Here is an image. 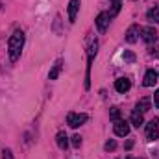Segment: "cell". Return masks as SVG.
<instances>
[{
    "instance_id": "cell-15",
    "label": "cell",
    "mask_w": 159,
    "mask_h": 159,
    "mask_svg": "<svg viewBox=\"0 0 159 159\" xmlns=\"http://www.w3.org/2000/svg\"><path fill=\"white\" fill-rule=\"evenodd\" d=\"M146 17H148V20H150V22H154V24L159 22V6H154V7L146 13Z\"/></svg>"
},
{
    "instance_id": "cell-9",
    "label": "cell",
    "mask_w": 159,
    "mask_h": 159,
    "mask_svg": "<svg viewBox=\"0 0 159 159\" xmlns=\"http://www.w3.org/2000/svg\"><path fill=\"white\" fill-rule=\"evenodd\" d=\"M156 81H157V72H156V70H146L144 80H143V85H144V87H154Z\"/></svg>"
},
{
    "instance_id": "cell-10",
    "label": "cell",
    "mask_w": 159,
    "mask_h": 159,
    "mask_svg": "<svg viewBox=\"0 0 159 159\" xmlns=\"http://www.w3.org/2000/svg\"><path fill=\"white\" fill-rule=\"evenodd\" d=\"M150 104H152V100L148 98V96H144V98H141L139 102H137V111H141V113H146V111H150Z\"/></svg>"
},
{
    "instance_id": "cell-23",
    "label": "cell",
    "mask_w": 159,
    "mask_h": 159,
    "mask_svg": "<svg viewBox=\"0 0 159 159\" xmlns=\"http://www.w3.org/2000/svg\"><path fill=\"white\" fill-rule=\"evenodd\" d=\"M89 70H91V67H87V74H89ZM85 89H89V80H85Z\"/></svg>"
},
{
    "instance_id": "cell-5",
    "label": "cell",
    "mask_w": 159,
    "mask_h": 159,
    "mask_svg": "<svg viewBox=\"0 0 159 159\" xmlns=\"http://www.w3.org/2000/svg\"><path fill=\"white\" fill-rule=\"evenodd\" d=\"M109 20H111L109 13H107V11H102V13L96 17V28H98V32H106L107 26H109Z\"/></svg>"
},
{
    "instance_id": "cell-13",
    "label": "cell",
    "mask_w": 159,
    "mask_h": 159,
    "mask_svg": "<svg viewBox=\"0 0 159 159\" xmlns=\"http://www.w3.org/2000/svg\"><path fill=\"white\" fill-rule=\"evenodd\" d=\"M137 34H139V26H129L128 28V32H126V41L128 43H135L137 41Z\"/></svg>"
},
{
    "instance_id": "cell-7",
    "label": "cell",
    "mask_w": 159,
    "mask_h": 159,
    "mask_svg": "<svg viewBox=\"0 0 159 159\" xmlns=\"http://www.w3.org/2000/svg\"><path fill=\"white\" fill-rule=\"evenodd\" d=\"M129 87H131V81L128 78H119L115 81V91H117V93H128Z\"/></svg>"
},
{
    "instance_id": "cell-24",
    "label": "cell",
    "mask_w": 159,
    "mask_h": 159,
    "mask_svg": "<svg viewBox=\"0 0 159 159\" xmlns=\"http://www.w3.org/2000/svg\"><path fill=\"white\" fill-rule=\"evenodd\" d=\"M131 146H133V141H128V143H126V148H128V150H129V148H131Z\"/></svg>"
},
{
    "instance_id": "cell-25",
    "label": "cell",
    "mask_w": 159,
    "mask_h": 159,
    "mask_svg": "<svg viewBox=\"0 0 159 159\" xmlns=\"http://www.w3.org/2000/svg\"><path fill=\"white\" fill-rule=\"evenodd\" d=\"M128 159H137V157H131V156H129V157H128Z\"/></svg>"
},
{
    "instance_id": "cell-2",
    "label": "cell",
    "mask_w": 159,
    "mask_h": 159,
    "mask_svg": "<svg viewBox=\"0 0 159 159\" xmlns=\"http://www.w3.org/2000/svg\"><path fill=\"white\" fill-rule=\"evenodd\" d=\"M89 120V117L85 115V113H69L67 115V124L70 126V128H78L81 124H85Z\"/></svg>"
},
{
    "instance_id": "cell-26",
    "label": "cell",
    "mask_w": 159,
    "mask_h": 159,
    "mask_svg": "<svg viewBox=\"0 0 159 159\" xmlns=\"http://www.w3.org/2000/svg\"><path fill=\"white\" fill-rule=\"evenodd\" d=\"M157 78H159V74H157Z\"/></svg>"
},
{
    "instance_id": "cell-18",
    "label": "cell",
    "mask_w": 159,
    "mask_h": 159,
    "mask_svg": "<svg viewBox=\"0 0 159 159\" xmlns=\"http://www.w3.org/2000/svg\"><path fill=\"white\" fill-rule=\"evenodd\" d=\"M109 117L113 120H119L120 119V109L119 107H111V111H109Z\"/></svg>"
},
{
    "instance_id": "cell-16",
    "label": "cell",
    "mask_w": 159,
    "mask_h": 159,
    "mask_svg": "<svg viewBox=\"0 0 159 159\" xmlns=\"http://www.w3.org/2000/svg\"><path fill=\"white\" fill-rule=\"evenodd\" d=\"M120 6H122V4H120V0H113V7H111V11H107L111 19H113V17H115V15L120 11Z\"/></svg>"
},
{
    "instance_id": "cell-11",
    "label": "cell",
    "mask_w": 159,
    "mask_h": 159,
    "mask_svg": "<svg viewBox=\"0 0 159 159\" xmlns=\"http://www.w3.org/2000/svg\"><path fill=\"white\" fill-rule=\"evenodd\" d=\"M56 143H57V146H59L61 150H67V146H69V137H67V133H65V131H59V133L56 135Z\"/></svg>"
},
{
    "instance_id": "cell-3",
    "label": "cell",
    "mask_w": 159,
    "mask_h": 159,
    "mask_svg": "<svg viewBox=\"0 0 159 159\" xmlns=\"http://www.w3.org/2000/svg\"><path fill=\"white\" fill-rule=\"evenodd\" d=\"M157 135H159V119H152L146 124V139L154 141V139H157Z\"/></svg>"
},
{
    "instance_id": "cell-17",
    "label": "cell",
    "mask_w": 159,
    "mask_h": 159,
    "mask_svg": "<svg viewBox=\"0 0 159 159\" xmlns=\"http://www.w3.org/2000/svg\"><path fill=\"white\" fill-rule=\"evenodd\" d=\"M124 61H128V63H133L135 61V54L133 52H129V50H124Z\"/></svg>"
},
{
    "instance_id": "cell-1",
    "label": "cell",
    "mask_w": 159,
    "mask_h": 159,
    "mask_svg": "<svg viewBox=\"0 0 159 159\" xmlns=\"http://www.w3.org/2000/svg\"><path fill=\"white\" fill-rule=\"evenodd\" d=\"M22 46H24V32L22 30H15L13 35L7 41V52H9V59L11 61H17L20 57Z\"/></svg>"
},
{
    "instance_id": "cell-14",
    "label": "cell",
    "mask_w": 159,
    "mask_h": 159,
    "mask_svg": "<svg viewBox=\"0 0 159 159\" xmlns=\"http://www.w3.org/2000/svg\"><path fill=\"white\" fill-rule=\"evenodd\" d=\"M61 67H63V61H61V59H57V61L54 63V67H52V70H50L48 78H50V80H57L59 72H61Z\"/></svg>"
},
{
    "instance_id": "cell-22",
    "label": "cell",
    "mask_w": 159,
    "mask_h": 159,
    "mask_svg": "<svg viewBox=\"0 0 159 159\" xmlns=\"http://www.w3.org/2000/svg\"><path fill=\"white\" fill-rule=\"evenodd\" d=\"M154 104H156V107L159 109V89L156 91V94H154Z\"/></svg>"
},
{
    "instance_id": "cell-20",
    "label": "cell",
    "mask_w": 159,
    "mask_h": 159,
    "mask_svg": "<svg viewBox=\"0 0 159 159\" xmlns=\"http://www.w3.org/2000/svg\"><path fill=\"white\" fill-rule=\"evenodd\" d=\"M104 148H106V150H107V152H113V150H115V148H117V143H115V141H107V143H106V146H104Z\"/></svg>"
},
{
    "instance_id": "cell-6",
    "label": "cell",
    "mask_w": 159,
    "mask_h": 159,
    "mask_svg": "<svg viewBox=\"0 0 159 159\" xmlns=\"http://www.w3.org/2000/svg\"><path fill=\"white\" fill-rule=\"evenodd\" d=\"M141 37H143L144 43H154L157 39V32H156V28L146 26V28H141Z\"/></svg>"
},
{
    "instance_id": "cell-21",
    "label": "cell",
    "mask_w": 159,
    "mask_h": 159,
    "mask_svg": "<svg viewBox=\"0 0 159 159\" xmlns=\"http://www.w3.org/2000/svg\"><path fill=\"white\" fill-rule=\"evenodd\" d=\"M2 159H13L11 150H4V152H2Z\"/></svg>"
},
{
    "instance_id": "cell-4",
    "label": "cell",
    "mask_w": 159,
    "mask_h": 159,
    "mask_svg": "<svg viewBox=\"0 0 159 159\" xmlns=\"http://www.w3.org/2000/svg\"><path fill=\"white\" fill-rule=\"evenodd\" d=\"M113 131H115V135H119V137H126V135H129V124L126 122V120H115V124H113Z\"/></svg>"
},
{
    "instance_id": "cell-19",
    "label": "cell",
    "mask_w": 159,
    "mask_h": 159,
    "mask_svg": "<svg viewBox=\"0 0 159 159\" xmlns=\"http://www.w3.org/2000/svg\"><path fill=\"white\" fill-rule=\"evenodd\" d=\"M70 143H72L74 148H80V146H81V137H80V135H72V141H70Z\"/></svg>"
},
{
    "instance_id": "cell-12",
    "label": "cell",
    "mask_w": 159,
    "mask_h": 159,
    "mask_svg": "<svg viewBox=\"0 0 159 159\" xmlns=\"http://www.w3.org/2000/svg\"><path fill=\"white\" fill-rule=\"evenodd\" d=\"M129 122H131V124H133L135 128H139V126H143V124H144V119H143V113L135 109V111L131 113V117H129Z\"/></svg>"
},
{
    "instance_id": "cell-8",
    "label": "cell",
    "mask_w": 159,
    "mask_h": 159,
    "mask_svg": "<svg viewBox=\"0 0 159 159\" xmlns=\"http://www.w3.org/2000/svg\"><path fill=\"white\" fill-rule=\"evenodd\" d=\"M80 2L81 0H70L69 2V20L70 22L76 20V15H78V9H80Z\"/></svg>"
}]
</instances>
